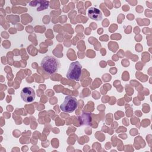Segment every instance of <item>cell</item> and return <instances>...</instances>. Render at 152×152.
Instances as JSON below:
<instances>
[{
	"mask_svg": "<svg viewBox=\"0 0 152 152\" xmlns=\"http://www.w3.org/2000/svg\"><path fill=\"white\" fill-rule=\"evenodd\" d=\"M77 107V101L75 97L71 96H67L65 97V99L62 103L60 106V109L62 111L72 113Z\"/></svg>",
	"mask_w": 152,
	"mask_h": 152,
	"instance_id": "cell-3",
	"label": "cell"
},
{
	"mask_svg": "<svg viewBox=\"0 0 152 152\" xmlns=\"http://www.w3.org/2000/svg\"><path fill=\"white\" fill-rule=\"evenodd\" d=\"M20 97L21 99L27 103L31 102L35 99V91L30 87H24L20 93Z\"/></svg>",
	"mask_w": 152,
	"mask_h": 152,
	"instance_id": "cell-4",
	"label": "cell"
},
{
	"mask_svg": "<svg viewBox=\"0 0 152 152\" xmlns=\"http://www.w3.org/2000/svg\"><path fill=\"white\" fill-rule=\"evenodd\" d=\"M41 66L43 69L49 74L56 72L61 66L58 59L52 56H46L41 61Z\"/></svg>",
	"mask_w": 152,
	"mask_h": 152,
	"instance_id": "cell-1",
	"label": "cell"
},
{
	"mask_svg": "<svg viewBox=\"0 0 152 152\" xmlns=\"http://www.w3.org/2000/svg\"><path fill=\"white\" fill-rule=\"evenodd\" d=\"M82 66L78 61L72 62L66 73V77L69 80L79 81L81 75Z\"/></svg>",
	"mask_w": 152,
	"mask_h": 152,
	"instance_id": "cell-2",
	"label": "cell"
},
{
	"mask_svg": "<svg viewBox=\"0 0 152 152\" xmlns=\"http://www.w3.org/2000/svg\"><path fill=\"white\" fill-rule=\"evenodd\" d=\"M88 17L96 21H101L103 18V15L102 12L100 11V10L94 8V7H91L88 10Z\"/></svg>",
	"mask_w": 152,
	"mask_h": 152,
	"instance_id": "cell-5",
	"label": "cell"
}]
</instances>
